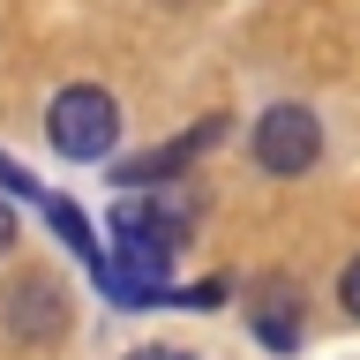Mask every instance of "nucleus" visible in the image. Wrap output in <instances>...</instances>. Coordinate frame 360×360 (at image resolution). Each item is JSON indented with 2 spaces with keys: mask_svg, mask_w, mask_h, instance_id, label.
<instances>
[{
  "mask_svg": "<svg viewBox=\"0 0 360 360\" xmlns=\"http://www.w3.org/2000/svg\"><path fill=\"white\" fill-rule=\"evenodd\" d=\"M188 225H195L188 202H165L158 188H128V195L112 202V255H120L128 270H143V278L165 285L173 255L188 248Z\"/></svg>",
  "mask_w": 360,
  "mask_h": 360,
  "instance_id": "obj_1",
  "label": "nucleus"
},
{
  "mask_svg": "<svg viewBox=\"0 0 360 360\" xmlns=\"http://www.w3.org/2000/svg\"><path fill=\"white\" fill-rule=\"evenodd\" d=\"M45 135H53L60 158L90 165V158H105L112 143H120V105H112L98 83H68L60 98H53V112H45Z\"/></svg>",
  "mask_w": 360,
  "mask_h": 360,
  "instance_id": "obj_2",
  "label": "nucleus"
},
{
  "mask_svg": "<svg viewBox=\"0 0 360 360\" xmlns=\"http://www.w3.org/2000/svg\"><path fill=\"white\" fill-rule=\"evenodd\" d=\"M323 158V128H315L308 105H270L263 120H255V165L278 180H300Z\"/></svg>",
  "mask_w": 360,
  "mask_h": 360,
  "instance_id": "obj_3",
  "label": "nucleus"
},
{
  "mask_svg": "<svg viewBox=\"0 0 360 360\" xmlns=\"http://www.w3.org/2000/svg\"><path fill=\"white\" fill-rule=\"evenodd\" d=\"M8 330H15V338H45V330H60V285H45V278H22V285L8 292Z\"/></svg>",
  "mask_w": 360,
  "mask_h": 360,
  "instance_id": "obj_4",
  "label": "nucleus"
},
{
  "mask_svg": "<svg viewBox=\"0 0 360 360\" xmlns=\"http://www.w3.org/2000/svg\"><path fill=\"white\" fill-rule=\"evenodd\" d=\"M45 218H53V233H60V240L75 248V255H83L90 270H105V263H112L105 248L90 240V218H83V210H75V202H68V195H53V202H45Z\"/></svg>",
  "mask_w": 360,
  "mask_h": 360,
  "instance_id": "obj_5",
  "label": "nucleus"
},
{
  "mask_svg": "<svg viewBox=\"0 0 360 360\" xmlns=\"http://www.w3.org/2000/svg\"><path fill=\"white\" fill-rule=\"evenodd\" d=\"M338 300H345V315H353V323H360V255H353V263H345V278H338Z\"/></svg>",
  "mask_w": 360,
  "mask_h": 360,
  "instance_id": "obj_6",
  "label": "nucleus"
},
{
  "mask_svg": "<svg viewBox=\"0 0 360 360\" xmlns=\"http://www.w3.org/2000/svg\"><path fill=\"white\" fill-rule=\"evenodd\" d=\"M0 188H15V195H38V180H30V173H22V165H15V158H0Z\"/></svg>",
  "mask_w": 360,
  "mask_h": 360,
  "instance_id": "obj_7",
  "label": "nucleus"
},
{
  "mask_svg": "<svg viewBox=\"0 0 360 360\" xmlns=\"http://www.w3.org/2000/svg\"><path fill=\"white\" fill-rule=\"evenodd\" d=\"M8 248H15V210L0 202V255H8Z\"/></svg>",
  "mask_w": 360,
  "mask_h": 360,
  "instance_id": "obj_8",
  "label": "nucleus"
},
{
  "mask_svg": "<svg viewBox=\"0 0 360 360\" xmlns=\"http://www.w3.org/2000/svg\"><path fill=\"white\" fill-rule=\"evenodd\" d=\"M135 360H188V353H165V345H150V353H135Z\"/></svg>",
  "mask_w": 360,
  "mask_h": 360,
  "instance_id": "obj_9",
  "label": "nucleus"
}]
</instances>
